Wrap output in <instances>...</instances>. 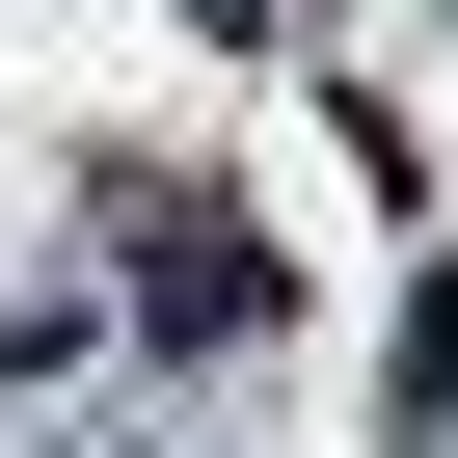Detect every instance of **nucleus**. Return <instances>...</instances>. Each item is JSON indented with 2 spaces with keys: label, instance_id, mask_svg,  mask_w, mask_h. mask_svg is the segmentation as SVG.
<instances>
[{
  "label": "nucleus",
  "instance_id": "obj_1",
  "mask_svg": "<svg viewBox=\"0 0 458 458\" xmlns=\"http://www.w3.org/2000/svg\"><path fill=\"white\" fill-rule=\"evenodd\" d=\"M135 297H162L189 351H243V324H270V243H243V216H189V243H135Z\"/></svg>",
  "mask_w": 458,
  "mask_h": 458
}]
</instances>
